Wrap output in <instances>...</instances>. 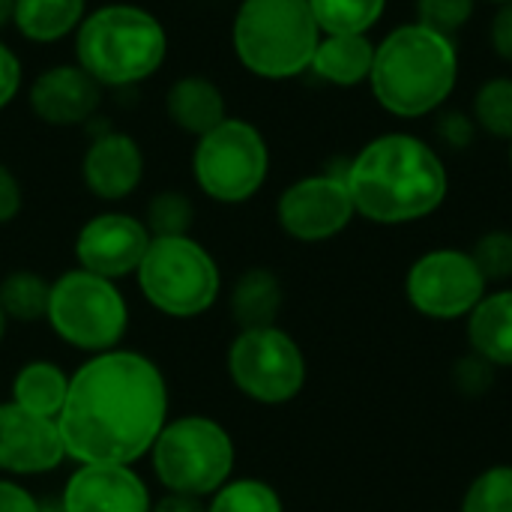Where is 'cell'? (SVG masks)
Masks as SVG:
<instances>
[{"instance_id":"obj_41","label":"cell","mask_w":512,"mask_h":512,"mask_svg":"<svg viewBox=\"0 0 512 512\" xmlns=\"http://www.w3.org/2000/svg\"><path fill=\"white\" fill-rule=\"evenodd\" d=\"M6 324H9V318H6L3 309H0V342H3V336H6Z\"/></svg>"},{"instance_id":"obj_30","label":"cell","mask_w":512,"mask_h":512,"mask_svg":"<svg viewBox=\"0 0 512 512\" xmlns=\"http://www.w3.org/2000/svg\"><path fill=\"white\" fill-rule=\"evenodd\" d=\"M468 252L489 285H507L512 279V231H486Z\"/></svg>"},{"instance_id":"obj_16","label":"cell","mask_w":512,"mask_h":512,"mask_svg":"<svg viewBox=\"0 0 512 512\" xmlns=\"http://www.w3.org/2000/svg\"><path fill=\"white\" fill-rule=\"evenodd\" d=\"M30 108L48 126H81L87 123L99 102L102 87L75 63L51 66L30 84Z\"/></svg>"},{"instance_id":"obj_35","label":"cell","mask_w":512,"mask_h":512,"mask_svg":"<svg viewBox=\"0 0 512 512\" xmlns=\"http://www.w3.org/2000/svg\"><path fill=\"white\" fill-rule=\"evenodd\" d=\"M489 42H492V51L512 63V3L498 6L495 18H492V27H489Z\"/></svg>"},{"instance_id":"obj_34","label":"cell","mask_w":512,"mask_h":512,"mask_svg":"<svg viewBox=\"0 0 512 512\" xmlns=\"http://www.w3.org/2000/svg\"><path fill=\"white\" fill-rule=\"evenodd\" d=\"M18 87H21V60L9 45L0 42V111L15 99Z\"/></svg>"},{"instance_id":"obj_11","label":"cell","mask_w":512,"mask_h":512,"mask_svg":"<svg viewBox=\"0 0 512 512\" xmlns=\"http://www.w3.org/2000/svg\"><path fill=\"white\" fill-rule=\"evenodd\" d=\"M489 294V282L468 249L441 246L423 252L405 276V297L414 312L432 321L468 318Z\"/></svg>"},{"instance_id":"obj_24","label":"cell","mask_w":512,"mask_h":512,"mask_svg":"<svg viewBox=\"0 0 512 512\" xmlns=\"http://www.w3.org/2000/svg\"><path fill=\"white\" fill-rule=\"evenodd\" d=\"M51 282L33 270H12L0 279V309L9 321L33 324L48 315Z\"/></svg>"},{"instance_id":"obj_40","label":"cell","mask_w":512,"mask_h":512,"mask_svg":"<svg viewBox=\"0 0 512 512\" xmlns=\"http://www.w3.org/2000/svg\"><path fill=\"white\" fill-rule=\"evenodd\" d=\"M39 512H66V507L60 504V498H54V501H39Z\"/></svg>"},{"instance_id":"obj_19","label":"cell","mask_w":512,"mask_h":512,"mask_svg":"<svg viewBox=\"0 0 512 512\" xmlns=\"http://www.w3.org/2000/svg\"><path fill=\"white\" fill-rule=\"evenodd\" d=\"M468 345L495 369H512V288L489 291L468 315Z\"/></svg>"},{"instance_id":"obj_8","label":"cell","mask_w":512,"mask_h":512,"mask_svg":"<svg viewBox=\"0 0 512 512\" xmlns=\"http://www.w3.org/2000/svg\"><path fill=\"white\" fill-rule=\"evenodd\" d=\"M45 318L66 345L87 354H105L120 348L129 330V306L117 282L87 273L81 267L66 270L51 282Z\"/></svg>"},{"instance_id":"obj_31","label":"cell","mask_w":512,"mask_h":512,"mask_svg":"<svg viewBox=\"0 0 512 512\" xmlns=\"http://www.w3.org/2000/svg\"><path fill=\"white\" fill-rule=\"evenodd\" d=\"M477 0H417V21L444 33L456 36L474 15Z\"/></svg>"},{"instance_id":"obj_28","label":"cell","mask_w":512,"mask_h":512,"mask_svg":"<svg viewBox=\"0 0 512 512\" xmlns=\"http://www.w3.org/2000/svg\"><path fill=\"white\" fill-rule=\"evenodd\" d=\"M459 512H512V465L480 471L465 489Z\"/></svg>"},{"instance_id":"obj_2","label":"cell","mask_w":512,"mask_h":512,"mask_svg":"<svg viewBox=\"0 0 512 512\" xmlns=\"http://www.w3.org/2000/svg\"><path fill=\"white\" fill-rule=\"evenodd\" d=\"M357 216L375 225L429 219L450 192L438 150L411 132H384L366 141L342 171Z\"/></svg>"},{"instance_id":"obj_7","label":"cell","mask_w":512,"mask_h":512,"mask_svg":"<svg viewBox=\"0 0 512 512\" xmlns=\"http://www.w3.org/2000/svg\"><path fill=\"white\" fill-rule=\"evenodd\" d=\"M138 288L144 300L171 318H198L213 309L222 291V273L216 258L189 234L153 237L138 270Z\"/></svg>"},{"instance_id":"obj_15","label":"cell","mask_w":512,"mask_h":512,"mask_svg":"<svg viewBox=\"0 0 512 512\" xmlns=\"http://www.w3.org/2000/svg\"><path fill=\"white\" fill-rule=\"evenodd\" d=\"M60 504L66 512H153L147 483L132 465H78Z\"/></svg>"},{"instance_id":"obj_12","label":"cell","mask_w":512,"mask_h":512,"mask_svg":"<svg viewBox=\"0 0 512 512\" xmlns=\"http://www.w3.org/2000/svg\"><path fill=\"white\" fill-rule=\"evenodd\" d=\"M357 210L342 174H309L294 180L276 201L279 228L297 243H324L339 237Z\"/></svg>"},{"instance_id":"obj_32","label":"cell","mask_w":512,"mask_h":512,"mask_svg":"<svg viewBox=\"0 0 512 512\" xmlns=\"http://www.w3.org/2000/svg\"><path fill=\"white\" fill-rule=\"evenodd\" d=\"M453 384H456V390L462 396L477 399V396H483V393L492 390V384H495V366L471 351V357L456 360V366H453Z\"/></svg>"},{"instance_id":"obj_20","label":"cell","mask_w":512,"mask_h":512,"mask_svg":"<svg viewBox=\"0 0 512 512\" xmlns=\"http://www.w3.org/2000/svg\"><path fill=\"white\" fill-rule=\"evenodd\" d=\"M165 108H168V117L174 120V126H180L183 132L198 135V138L207 135L210 129H216L228 117L222 90L201 75L177 78L168 90Z\"/></svg>"},{"instance_id":"obj_3","label":"cell","mask_w":512,"mask_h":512,"mask_svg":"<svg viewBox=\"0 0 512 512\" xmlns=\"http://www.w3.org/2000/svg\"><path fill=\"white\" fill-rule=\"evenodd\" d=\"M459 84V48L420 21L399 24L375 42L369 87L375 102L402 120L438 114Z\"/></svg>"},{"instance_id":"obj_14","label":"cell","mask_w":512,"mask_h":512,"mask_svg":"<svg viewBox=\"0 0 512 512\" xmlns=\"http://www.w3.org/2000/svg\"><path fill=\"white\" fill-rule=\"evenodd\" d=\"M66 459L63 435L54 417L0 402V471L12 477H39Z\"/></svg>"},{"instance_id":"obj_33","label":"cell","mask_w":512,"mask_h":512,"mask_svg":"<svg viewBox=\"0 0 512 512\" xmlns=\"http://www.w3.org/2000/svg\"><path fill=\"white\" fill-rule=\"evenodd\" d=\"M435 132L438 138L453 147V150H465L474 144V135H477V123L471 114L465 111H441L438 114V123H435Z\"/></svg>"},{"instance_id":"obj_17","label":"cell","mask_w":512,"mask_h":512,"mask_svg":"<svg viewBox=\"0 0 512 512\" xmlns=\"http://www.w3.org/2000/svg\"><path fill=\"white\" fill-rule=\"evenodd\" d=\"M81 177L90 195L102 201H123L141 186L144 153L132 135L105 132L87 147L81 159Z\"/></svg>"},{"instance_id":"obj_36","label":"cell","mask_w":512,"mask_h":512,"mask_svg":"<svg viewBox=\"0 0 512 512\" xmlns=\"http://www.w3.org/2000/svg\"><path fill=\"white\" fill-rule=\"evenodd\" d=\"M24 195H21V183L18 177L0 162V225L12 222L21 213Z\"/></svg>"},{"instance_id":"obj_22","label":"cell","mask_w":512,"mask_h":512,"mask_svg":"<svg viewBox=\"0 0 512 512\" xmlns=\"http://www.w3.org/2000/svg\"><path fill=\"white\" fill-rule=\"evenodd\" d=\"M84 0H15L12 24L30 42H57L84 21Z\"/></svg>"},{"instance_id":"obj_5","label":"cell","mask_w":512,"mask_h":512,"mask_svg":"<svg viewBox=\"0 0 512 512\" xmlns=\"http://www.w3.org/2000/svg\"><path fill=\"white\" fill-rule=\"evenodd\" d=\"M321 27L309 0H243L231 45L246 72L264 81H288L312 66Z\"/></svg>"},{"instance_id":"obj_6","label":"cell","mask_w":512,"mask_h":512,"mask_svg":"<svg viewBox=\"0 0 512 512\" xmlns=\"http://www.w3.org/2000/svg\"><path fill=\"white\" fill-rule=\"evenodd\" d=\"M147 456L168 495L198 501L210 498L231 480L237 459L228 429L201 414L168 420Z\"/></svg>"},{"instance_id":"obj_18","label":"cell","mask_w":512,"mask_h":512,"mask_svg":"<svg viewBox=\"0 0 512 512\" xmlns=\"http://www.w3.org/2000/svg\"><path fill=\"white\" fill-rule=\"evenodd\" d=\"M372 63L375 42L369 33H321L309 69L333 87H357L369 81Z\"/></svg>"},{"instance_id":"obj_13","label":"cell","mask_w":512,"mask_h":512,"mask_svg":"<svg viewBox=\"0 0 512 512\" xmlns=\"http://www.w3.org/2000/svg\"><path fill=\"white\" fill-rule=\"evenodd\" d=\"M150 240L144 219L129 213H99L81 225L75 237V258L81 270L117 282L138 270Z\"/></svg>"},{"instance_id":"obj_21","label":"cell","mask_w":512,"mask_h":512,"mask_svg":"<svg viewBox=\"0 0 512 512\" xmlns=\"http://www.w3.org/2000/svg\"><path fill=\"white\" fill-rule=\"evenodd\" d=\"M282 300H285V291H282L279 276L267 267H249L234 282L228 306L240 330H258V327L276 324L282 312Z\"/></svg>"},{"instance_id":"obj_25","label":"cell","mask_w":512,"mask_h":512,"mask_svg":"<svg viewBox=\"0 0 512 512\" xmlns=\"http://www.w3.org/2000/svg\"><path fill=\"white\" fill-rule=\"evenodd\" d=\"M309 9L321 27V33H369L387 0H309Z\"/></svg>"},{"instance_id":"obj_26","label":"cell","mask_w":512,"mask_h":512,"mask_svg":"<svg viewBox=\"0 0 512 512\" xmlns=\"http://www.w3.org/2000/svg\"><path fill=\"white\" fill-rule=\"evenodd\" d=\"M471 117L477 123V129L512 141V78L498 75L480 84V90L474 93V108Z\"/></svg>"},{"instance_id":"obj_9","label":"cell","mask_w":512,"mask_h":512,"mask_svg":"<svg viewBox=\"0 0 512 512\" xmlns=\"http://www.w3.org/2000/svg\"><path fill=\"white\" fill-rule=\"evenodd\" d=\"M192 174L207 198L219 204H243L267 183L270 147L258 126L240 117H225L216 129L198 138Z\"/></svg>"},{"instance_id":"obj_10","label":"cell","mask_w":512,"mask_h":512,"mask_svg":"<svg viewBox=\"0 0 512 512\" xmlns=\"http://www.w3.org/2000/svg\"><path fill=\"white\" fill-rule=\"evenodd\" d=\"M231 384L258 405H288L306 387V357L282 327L240 330L228 348Z\"/></svg>"},{"instance_id":"obj_43","label":"cell","mask_w":512,"mask_h":512,"mask_svg":"<svg viewBox=\"0 0 512 512\" xmlns=\"http://www.w3.org/2000/svg\"><path fill=\"white\" fill-rule=\"evenodd\" d=\"M510 168H512V141H510Z\"/></svg>"},{"instance_id":"obj_38","label":"cell","mask_w":512,"mask_h":512,"mask_svg":"<svg viewBox=\"0 0 512 512\" xmlns=\"http://www.w3.org/2000/svg\"><path fill=\"white\" fill-rule=\"evenodd\" d=\"M153 512H207V507L198 504V498H183V495H168L159 504H153Z\"/></svg>"},{"instance_id":"obj_37","label":"cell","mask_w":512,"mask_h":512,"mask_svg":"<svg viewBox=\"0 0 512 512\" xmlns=\"http://www.w3.org/2000/svg\"><path fill=\"white\" fill-rule=\"evenodd\" d=\"M0 512H39V501L24 486L0 477Z\"/></svg>"},{"instance_id":"obj_1","label":"cell","mask_w":512,"mask_h":512,"mask_svg":"<svg viewBox=\"0 0 512 512\" xmlns=\"http://www.w3.org/2000/svg\"><path fill=\"white\" fill-rule=\"evenodd\" d=\"M168 423L162 369L135 351L93 354L75 375L57 426L66 459L78 465H132L150 453Z\"/></svg>"},{"instance_id":"obj_39","label":"cell","mask_w":512,"mask_h":512,"mask_svg":"<svg viewBox=\"0 0 512 512\" xmlns=\"http://www.w3.org/2000/svg\"><path fill=\"white\" fill-rule=\"evenodd\" d=\"M12 6H15V0H0V27H6L12 21Z\"/></svg>"},{"instance_id":"obj_42","label":"cell","mask_w":512,"mask_h":512,"mask_svg":"<svg viewBox=\"0 0 512 512\" xmlns=\"http://www.w3.org/2000/svg\"><path fill=\"white\" fill-rule=\"evenodd\" d=\"M486 3H495V6H504V3H512V0H486Z\"/></svg>"},{"instance_id":"obj_27","label":"cell","mask_w":512,"mask_h":512,"mask_svg":"<svg viewBox=\"0 0 512 512\" xmlns=\"http://www.w3.org/2000/svg\"><path fill=\"white\" fill-rule=\"evenodd\" d=\"M207 512H285L279 492L255 477L228 480L222 489L210 495Z\"/></svg>"},{"instance_id":"obj_4","label":"cell","mask_w":512,"mask_h":512,"mask_svg":"<svg viewBox=\"0 0 512 512\" xmlns=\"http://www.w3.org/2000/svg\"><path fill=\"white\" fill-rule=\"evenodd\" d=\"M78 66L99 87H129L156 75L168 57L162 21L132 3H108L75 30Z\"/></svg>"},{"instance_id":"obj_29","label":"cell","mask_w":512,"mask_h":512,"mask_svg":"<svg viewBox=\"0 0 512 512\" xmlns=\"http://www.w3.org/2000/svg\"><path fill=\"white\" fill-rule=\"evenodd\" d=\"M195 222V207L183 192L165 189L147 204V231L150 237H186Z\"/></svg>"},{"instance_id":"obj_23","label":"cell","mask_w":512,"mask_h":512,"mask_svg":"<svg viewBox=\"0 0 512 512\" xmlns=\"http://www.w3.org/2000/svg\"><path fill=\"white\" fill-rule=\"evenodd\" d=\"M66 393H69V375L57 363L30 360L12 378V399L9 402L21 405L24 411L57 420V414L63 411Z\"/></svg>"}]
</instances>
